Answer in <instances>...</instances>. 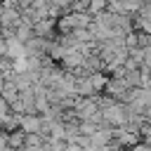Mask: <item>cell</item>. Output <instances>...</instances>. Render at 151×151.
<instances>
[{"label": "cell", "instance_id": "1", "mask_svg": "<svg viewBox=\"0 0 151 151\" xmlns=\"http://www.w3.org/2000/svg\"><path fill=\"white\" fill-rule=\"evenodd\" d=\"M85 61H87V57L80 52V50H68L66 52V57L61 59V64L68 68V71H80V68H85Z\"/></svg>", "mask_w": 151, "mask_h": 151}, {"label": "cell", "instance_id": "2", "mask_svg": "<svg viewBox=\"0 0 151 151\" xmlns=\"http://www.w3.org/2000/svg\"><path fill=\"white\" fill-rule=\"evenodd\" d=\"M19 130L26 134H42V116H21Z\"/></svg>", "mask_w": 151, "mask_h": 151}, {"label": "cell", "instance_id": "3", "mask_svg": "<svg viewBox=\"0 0 151 151\" xmlns=\"http://www.w3.org/2000/svg\"><path fill=\"white\" fill-rule=\"evenodd\" d=\"M130 151H151V144H146V142H139L137 146H132Z\"/></svg>", "mask_w": 151, "mask_h": 151}, {"label": "cell", "instance_id": "4", "mask_svg": "<svg viewBox=\"0 0 151 151\" xmlns=\"http://www.w3.org/2000/svg\"><path fill=\"white\" fill-rule=\"evenodd\" d=\"M0 57H7V38L0 35Z\"/></svg>", "mask_w": 151, "mask_h": 151}, {"label": "cell", "instance_id": "5", "mask_svg": "<svg viewBox=\"0 0 151 151\" xmlns=\"http://www.w3.org/2000/svg\"><path fill=\"white\" fill-rule=\"evenodd\" d=\"M66 151H85V149H83V146H78V144H68V149H66Z\"/></svg>", "mask_w": 151, "mask_h": 151}, {"label": "cell", "instance_id": "6", "mask_svg": "<svg viewBox=\"0 0 151 151\" xmlns=\"http://www.w3.org/2000/svg\"><path fill=\"white\" fill-rule=\"evenodd\" d=\"M149 47H151V42H149Z\"/></svg>", "mask_w": 151, "mask_h": 151}]
</instances>
